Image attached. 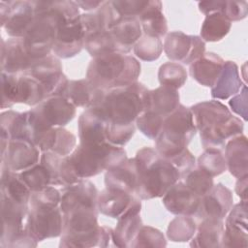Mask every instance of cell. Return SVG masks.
<instances>
[{
	"mask_svg": "<svg viewBox=\"0 0 248 248\" xmlns=\"http://www.w3.org/2000/svg\"><path fill=\"white\" fill-rule=\"evenodd\" d=\"M196 132L190 108L179 105L164 118L162 131L156 139V150L162 157L170 159L187 148Z\"/></svg>",
	"mask_w": 248,
	"mask_h": 248,
	"instance_id": "5b68a950",
	"label": "cell"
},
{
	"mask_svg": "<svg viewBox=\"0 0 248 248\" xmlns=\"http://www.w3.org/2000/svg\"><path fill=\"white\" fill-rule=\"evenodd\" d=\"M227 215L222 247H247V201L233 205Z\"/></svg>",
	"mask_w": 248,
	"mask_h": 248,
	"instance_id": "5bb4252c",
	"label": "cell"
},
{
	"mask_svg": "<svg viewBox=\"0 0 248 248\" xmlns=\"http://www.w3.org/2000/svg\"><path fill=\"white\" fill-rule=\"evenodd\" d=\"M136 164L139 172L137 196L140 200L163 197L181 177L170 160L162 157L156 149L143 147L138 151Z\"/></svg>",
	"mask_w": 248,
	"mask_h": 248,
	"instance_id": "6da1fadb",
	"label": "cell"
},
{
	"mask_svg": "<svg viewBox=\"0 0 248 248\" xmlns=\"http://www.w3.org/2000/svg\"><path fill=\"white\" fill-rule=\"evenodd\" d=\"M1 247H35L38 244L29 232V204H21L1 197Z\"/></svg>",
	"mask_w": 248,
	"mask_h": 248,
	"instance_id": "8992f818",
	"label": "cell"
},
{
	"mask_svg": "<svg viewBox=\"0 0 248 248\" xmlns=\"http://www.w3.org/2000/svg\"><path fill=\"white\" fill-rule=\"evenodd\" d=\"M225 160L230 172L236 178L248 175L247 138L241 134L226 142Z\"/></svg>",
	"mask_w": 248,
	"mask_h": 248,
	"instance_id": "83f0119b",
	"label": "cell"
},
{
	"mask_svg": "<svg viewBox=\"0 0 248 248\" xmlns=\"http://www.w3.org/2000/svg\"><path fill=\"white\" fill-rule=\"evenodd\" d=\"M31 190L20 178L19 173L1 163V197L21 204H29Z\"/></svg>",
	"mask_w": 248,
	"mask_h": 248,
	"instance_id": "e575fe53",
	"label": "cell"
},
{
	"mask_svg": "<svg viewBox=\"0 0 248 248\" xmlns=\"http://www.w3.org/2000/svg\"><path fill=\"white\" fill-rule=\"evenodd\" d=\"M179 94L176 89L161 85L148 92V109L167 117L179 107Z\"/></svg>",
	"mask_w": 248,
	"mask_h": 248,
	"instance_id": "8d00e7d4",
	"label": "cell"
},
{
	"mask_svg": "<svg viewBox=\"0 0 248 248\" xmlns=\"http://www.w3.org/2000/svg\"><path fill=\"white\" fill-rule=\"evenodd\" d=\"M61 193L53 186L46 187L40 191L31 193L29 208L58 207L60 205Z\"/></svg>",
	"mask_w": 248,
	"mask_h": 248,
	"instance_id": "f907efd6",
	"label": "cell"
},
{
	"mask_svg": "<svg viewBox=\"0 0 248 248\" xmlns=\"http://www.w3.org/2000/svg\"><path fill=\"white\" fill-rule=\"evenodd\" d=\"M69 158L77 174L84 179L120 165L127 159V155L123 147L106 141L79 143Z\"/></svg>",
	"mask_w": 248,
	"mask_h": 248,
	"instance_id": "277c9868",
	"label": "cell"
},
{
	"mask_svg": "<svg viewBox=\"0 0 248 248\" xmlns=\"http://www.w3.org/2000/svg\"><path fill=\"white\" fill-rule=\"evenodd\" d=\"M28 229L36 241L61 235L63 213L60 207L29 208Z\"/></svg>",
	"mask_w": 248,
	"mask_h": 248,
	"instance_id": "8fae6325",
	"label": "cell"
},
{
	"mask_svg": "<svg viewBox=\"0 0 248 248\" xmlns=\"http://www.w3.org/2000/svg\"><path fill=\"white\" fill-rule=\"evenodd\" d=\"M35 17L33 1H11L10 12L2 27L12 38H22Z\"/></svg>",
	"mask_w": 248,
	"mask_h": 248,
	"instance_id": "44dd1931",
	"label": "cell"
},
{
	"mask_svg": "<svg viewBox=\"0 0 248 248\" xmlns=\"http://www.w3.org/2000/svg\"><path fill=\"white\" fill-rule=\"evenodd\" d=\"M116 11L122 17H137L141 14L148 1L142 0H122L111 1Z\"/></svg>",
	"mask_w": 248,
	"mask_h": 248,
	"instance_id": "db71d44e",
	"label": "cell"
},
{
	"mask_svg": "<svg viewBox=\"0 0 248 248\" xmlns=\"http://www.w3.org/2000/svg\"><path fill=\"white\" fill-rule=\"evenodd\" d=\"M201 198L184 182L178 181L163 196V203L172 214L194 216L200 206Z\"/></svg>",
	"mask_w": 248,
	"mask_h": 248,
	"instance_id": "9a60e30c",
	"label": "cell"
},
{
	"mask_svg": "<svg viewBox=\"0 0 248 248\" xmlns=\"http://www.w3.org/2000/svg\"><path fill=\"white\" fill-rule=\"evenodd\" d=\"M138 19L144 35L160 39L167 34L168 24L162 13L161 1H148L144 10L138 16Z\"/></svg>",
	"mask_w": 248,
	"mask_h": 248,
	"instance_id": "836d02e7",
	"label": "cell"
},
{
	"mask_svg": "<svg viewBox=\"0 0 248 248\" xmlns=\"http://www.w3.org/2000/svg\"><path fill=\"white\" fill-rule=\"evenodd\" d=\"M199 9L205 16L212 13H221L231 22L243 19L248 14L246 1H202L199 3Z\"/></svg>",
	"mask_w": 248,
	"mask_h": 248,
	"instance_id": "f35d334b",
	"label": "cell"
},
{
	"mask_svg": "<svg viewBox=\"0 0 248 248\" xmlns=\"http://www.w3.org/2000/svg\"><path fill=\"white\" fill-rule=\"evenodd\" d=\"M247 86L246 84H244L241 89L240 92L235 94L230 101H229V105L232 108V110L236 113L237 115H239L240 117L243 118V120H247Z\"/></svg>",
	"mask_w": 248,
	"mask_h": 248,
	"instance_id": "9f6ffc18",
	"label": "cell"
},
{
	"mask_svg": "<svg viewBox=\"0 0 248 248\" xmlns=\"http://www.w3.org/2000/svg\"><path fill=\"white\" fill-rule=\"evenodd\" d=\"M243 129V122L238 117L232 115L201 132L202 144L204 148L221 149L229 140L241 135Z\"/></svg>",
	"mask_w": 248,
	"mask_h": 248,
	"instance_id": "ffe728a7",
	"label": "cell"
},
{
	"mask_svg": "<svg viewBox=\"0 0 248 248\" xmlns=\"http://www.w3.org/2000/svg\"><path fill=\"white\" fill-rule=\"evenodd\" d=\"M104 1H92V0H85V1H76L77 5L80 7L84 11H95L97 10Z\"/></svg>",
	"mask_w": 248,
	"mask_h": 248,
	"instance_id": "680465c9",
	"label": "cell"
},
{
	"mask_svg": "<svg viewBox=\"0 0 248 248\" xmlns=\"http://www.w3.org/2000/svg\"><path fill=\"white\" fill-rule=\"evenodd\" d=\"M35 59L26 50L22 38L1 40V70L7 74H23Z\"/></svg>",
	"mask_w": 248,
	"mask_h": 248,
	"instance_id": "2e32d148",
	"label": "cell"
},
{
	"mask_svg": "<svg viewBox=\"0 0 248 248\" xmlns=\"http://www.w3.org/2000/svg\"><path fill=\"white\" fill-rule=\"evenodd\" d=\"M36 17L22 37L24 46L33 59L49 55L56 43L58 23L47 13L35 12Z\"/></svg>",
	"mask_w": 248,
	"mask_h": 248,
	"instance_id": "ba28073f",
	"label": "cell"
},
{
	"mask_svg": "<svg viewBox=\"0 0 248 248\" xmlns=\"http://www.w3.org/2000/svg\"><path fill=\"white\" fill-rule=\"evenodd\" d=\"M121 18L111 1H104L97 10L80 16L85 37L97 32L108 31Z\"/></svg>",
	"mask_w": 248,
	"mask_h": 248,
	"instance_id": "cb8c5ba5",
	"label": "cell"
},
{
	"mask_svg": "<svg viewBox=\"0 0 248 248\" xmlns=\"http://www.w3.org/2000/svg\"><path fill=\"white\" fill-rule=\"evenodd\" d=\"M232 203L233 198L231 190L218 183L201 198L200 206L194 216L199 221L203 219L223 220L232 207Z\"/></svg>",
	"mask_w": 248,
	"mask_h": 248,
	"instance_id": "4fadbf2b",
	"label": "cell"
},
{
	"mask_svg": "<svg viewBox=\"0 0 248 248\" xmlns=\"http://www.w3.org/2000/svg\"><path fill=\"white\" fill-rule=\"evenodd\" d=\"M77 138L63 127H52L39 138L36 146L42 152H53L60 156H69L76 148Z\"/></svg>",
	"mask_w": 248,
	"mask_h": 248,
	"instance_id": "d4e9b609",
	"label": "cell"
},
{
	"mask_svg": "<svg viewBox=\"0 0 248 248\" xmlns=\"http://www.w3.org/2000/svg\"><path fill=\"white\" fill-rule=\"evenodd\" d=\"M40 163L45 165L51 175L52 186H69L81 181L77 174L69 156H60L53 152H42Z\"/></svg>",
	"mask_w": 248,
	"mask_h": 248,
	"instance_id": "7402d4cb",
	"label": "cell"
},
{
	"mask_svg": "<svg viewBox=\"0 0 248 248\" xmlns=\"http://www.w3.org/2000/svg\"><path fill=\"white\" fill-rule=\"evenodd\" d=\"M106 90L95 86L87 78L69 80L62 97L68 99L75 107L90 108L98 105Z\"/></svg>",
	"mask_w": 248,
	"mask_h": 248,
	"instance_id": "484cf974",
	"label": "cell"
},
{
	"mask_svg": "<svg viewBox=\"0 0 248 248\" xmlns=\"http://www.w3.org/2000/svg\"><path fill=\"white\" fill-rule=\"evenodd\" d=\"M106 188L136 195L139 189V172L135 158L126 159L105 173Z\"/></svg>",
	"mask_w": 248,
	"mask_h": 248,
	"instance_id": "d6986e66",
	"label": "cell"
},
{
	"mask_svg": "<svg viewBox=\"0 0 248 248\" xmlns=\"http://www.w3.org/2000/svg\"><path fill=\"white\" fill-rule=\"evenodd\" d=\"M163 50L161 39L143 35L134 46V52L137 57L143 61H154L158 59Z\"/></svg>",
	"mask_w": 248,
	"mask_h": 248,
	"instance_id": "bcb514c9",
	"label": "cell"
},
{
	"mask_svg": "<svg viewBox=\"0 0 248 248\" xmlns=\"http://www.w3.org/2000/svg\"><path fill=\"white\" fill-rule=\"evenodd\" d=\"M141 202L138 198L127 211L117 220V225L112 230V241L117 247H131L140 229L142 226L140 218Z\"/></svg>",
	"mask_w": 248,
	"mask_h": 248,
	"instance_id": "ac0fdd59",
	"label": "cell"
},
{
	"mask_svg": "<svg viewBox=\"0 0 248 248\" xmlns=\"http://www.w3.org/2000/svg\"><path fill=\"white\" fill-rule=\"evenodd\" d=\"M231 26L232 22L221 13L208 14L201 28V38L203 42L220 41L229 33Z\"/></svg>",
	"mask_w": 248,
	"mask_h": 248,
	"instance_id": "ab89813d",
	"label": "cell"
},
{
	"mask_svg": "<svg viewBox=\"0 0 248 248\" xmlns=\"http://www.w3.org/2000/svg\"><path fill=\"white\" fill-rule=\"evenodd\" d=\"M139 197L113 189H104L98 194L97 209L102 214L118 219Z\"/></svg>",
	"mask_w": 248,
	"mask_h": 248,
	"instance_id": "f1b7e54d",
	"label": "cell"
},
{
	"mask_svg": "<svg viewBox=\"0 0 248 248\" xmlns=\"http://www.w3.org/2000/svg\"><path fill=\"white\" fill-rule=\"evenodd\" d=\"M225 61L213 52L204 53L201 58L190 65V75L200 84L212 87L222 69Z\"/></svg>",
	"mask_w": 248,
	"mask_h": 248,
	"instance_id": "f546056e",
	"label": "cell"
},
{
	"mask_svg": "<svg viewBox=\"0 0 248 248\" xmlns=\"http://www.w3.org/2000/svg\"><path fill=\"white\" fill-rule=\"evenodd\" d=\"M40 149L30 140L13 139L1 147V163L14 171L24 170L38 164Z\"/></svg>",
	"mask_w": 248,
	"mask_h": 248,
	"instance_id": "7c38bea8",
	"label": "cell"
},
{
	"mask_svg": "<svg viewBox=\"0 0 248 248\" xmlns=\"http://www.w3.org/2000/svg\"><path fill=\"white\" fill-rule=\"evenodd\" d=\"M47 98L44 86L28 74H19L16 85V103L37 106Z\"/></svg>",
	"mask_w": 248,
	"mask_h": 248,
	"instance_id": "74e56055",
	"label": "cell"
},
{
	"mask_svg": "<svg viewBox=\"0 0 248 248\" xmlns=\"http://www.w3.org/2000/svg\"><path fill=\"white\" fill-rule=\"evenodd\" d=\"M243 85L237 65L232 61H226L215 84L211 87V96L214 99L226 100L237 94Z\"/></svg>",
	"mask_w": 248,
	"mask_h": 248,
	"instance_id": "1f68e13d",
	"label": "cell"
},
{
	"mask_svg": "<svg viewBox=\"0 0 248 248\" xmlns=\"http://www.w3.org/2000/svg\"><path fill=\"white\" fill-rule=\"evenodd\" d=\"M168 160H170V163L176 168L181 179H183L188 172L194 170L196 165V159L194 155L188 150V148Z\"/></svg>",
	"mask_w": 248,
	"mask_h": 248,
	"instance_id": "11a10c76",
	"label": "cell"
},
{
	"mask_svg": "<svg viewBox=\"0 0 248 248\" xmlns=\"http://www.w3.org/2000/svg\"><path fill=\"white\" fill-rule=\"evenodd\" d=\"M158 78L161 85L177 90L185 83L187 72L182 65L175 62H168L160 67Z\"/></svg>",
	"mask_w": 248,
	"mask_h": 248,
	"instance_id": "ee69618b",
	"label": "cell"
},
{
	"mask_svg": "<svg viewBox=\"0 0 248 248\" xmlns=\"http://www.w3.org/2000/svg\"><path fill=\"white\" fill-rule=\"evenodd\" d=\"M85 32L80 18L58 27L56 43L52 51L59 58H70L78 54L84 46Z\"/></svg>",
	"mask_w": 248,
	"mask_h": 248,
	"instance_id": "e0dca14e",
	"label": "cell"
},
{
	"mask_svg": "<svg viewBox=\"0 0 248 248\" xmlns=\"http://www.w3.org/2000/svg\"><path fill=\"white\" fill-rule=\"evenodd\" d=\"M109 32L116 44L118 52L127 54L142 36V29L137 17H122Z\"/></svg>",
	"mask_w": 248,
	"mask_h": 248,
	"instance_id": "4dcf8cb0",
	"label": "cell"
},
{
	"mask_svg": "<svg viewBox=\"0 0 248 248\" xmlns=\"http://www.w3.org/2000/svg\"><path fill=\"white\" fill-rule=\"evenodd\" d=\"M247 176L237 178V182L235 184V193L242 201H247Z\"/></svg>",
	"mask_w": 248,
	"mask_h": 248,
	"instance_id": "6f0895ef",
	"label": "cell"
},
{
	"mask_svg": "<svg viewBox=\"0 0 248 248\" xmlns=\"http://www.w3.org/2000/svg\"><path fill=\"white\" fill-rule=\"evenodd\" d=\"M28 111L37 135L41 136L52 127H63L72 121L76 107L65 97L51 96Z\"/></svg>",
	"mask_w": 248,
	"mask_h": 248,
	"instance_id": "52a82bcc",
	"label": "cell"
},
{
	"mask_svg": "<svg viewBox=\"0 0 248 248\" xmlns=\"http://www.w3.org/2000/svg\"><path fill=\"white\" fill-rule=\"evenodd\" d=\"M183 179L184 183L200 197L207 194L214 185L212 176L200 168L192 170Z\"/></svg>",
	"mask_w": 248,
	"mask_h": 248,
	"instance_id": "681fc988",
	"label": "cell"
},
{
	"mask_svg": "<svg viewBox=\"0 0 248 248\" xmlns=\"http://www.w3.org/2000/svg\"><path fill=\"white\" fill-rule=\"evenodd\" d=\"M18 173L31 192L40 191L46 187L52 186L51 175L46 167L42 163H38Z\"/></svg>",
	"mask_w": 248,
	"mask_h": 248,
	"instance_id": "7bdbcfd3",
	"label": "cell"
},
{
	"mask_svg": "<svg viewBox=\"0 0 248 248\" xmlns=\"http://www.w3.org/2000/svg\"><path fill=\"white\" fill-rule=\"evenodd\" d=\"M166 245L165 236L159 230L141 226L131 247H165Z\"/></svg>",
	"mask_w": 248,
	"mask_h": 248,
	"instance_id": "816d5d0a",
	"label": "cell"
},
{
	"mask_svg": "<svg viewBox=\"0 0 248 248\" xmlns=\"http://www.w3.org/2000/svg\"><path fill=\"white\" fill-rule=\"evenodd\" d=\"M44 86L46 96H63L69 79L62 72V65L55 55L36 59L25 72Z\"/></svg>",
	"mask_w": 248,
	"mask_h": 248,
	"instance_id": "9c48e42d",
	"label": "cell"
},
{
	"mask_svg": "<svg viewBox=\"0 0 248 248\" xmlns=\"http://www.w3.org/2000/svg\"><path fill=\"white\" fill-rule=\"evenodd\" d=\"M198 168L213 177L223 173L227 169V164L220 149L205 148L198 158Z\"/></svg>",
	"mask_w": 248,
	"mask_h": 248,
	"instance_id": "f6af8a7d",
	"label": "cell"
},
{
	"mask_svg": "<svg viewBox=\"0 0 248 248\" xmlns=\"http://www.w3.org/2000/svg\"><path fill=\"white\" fill-rule=\"evenodd\" d=\"M135 131L136 127L134 123L117 124L107 122L105 128L106 141L110 144L122 147L132 139Z\"/></svg>",
	"mask_w": 248,
	"mask_h": 248,
	"instance_id": "7dc6e473",
	"label": "cell"
},
{
	"mask_svg": "<svg viewBox=\"0 0 248 248\" xmlns=\"http://www.w3.org/2000/svg\"><path fill=\"white\" fill-rule=\"evenodd\" d=\"M60 193L61 201L59 207L62 213L78 205L97 207L99 193L95 185L88 180L82 179L78 183L65 186L60 190Z\"/></svg>",
	"mask_w": 248,
	"mask_h": 248,
	"instance_id": "603a6c76",
	"label": "cell"
},
{
	"mask_svg": "<svg viewBox=\"0 0 248 248\" xmlns=\"http://www.w3.org/2000/svg\"><path fill=\"white\" fill-rule=\"evenodd\" d=\"M164 117L152 110H145L136 119L139 130L150 140H156L163 128Z\"/></svg>",
	"mask_w": 248,
	"mask_h": 248,
	"instance_id": "c3c4849f",
	"label": "cell"
},
{
	"mask_svg": "<svg viewBox=\"0 0 248 248\" xmlns=\"http://www.w3.org/2000/svg\"><path fill=\"white\" fill-rule=\"evenodd\" d=\"M84 47L93 58L118 52V48L109 30L86 36L84 39Z\"/></svg>",
	"mask_w": 248,
	"mask_h": 248,
	"instance_id": "60d3db41",
	"label": "cell"
},
{
	"mask_svg": "<svg viewBox=\"0 0 248 248\" xmlns=\"http://www.w3.org/2000/svg\"><path fill=\"white\" fill-rule=\"evenodd\" d=\"M163 49L171 61L191 65L204 54L205 44L199 36L173 31L167 35Z\"/></svg>",
	"mask_w": 248,
	"mask_h": 248,
	"instance_id": "30bf717a",
	"label": "cell"
},
{
	"mask_svg": "<svg viewBox=\"0 0 248 248\" xmlns=\"http://www.w3.org/2000/svg\"><path fill=\"white\" fill-rule=\"evenodd\" d=\"M140 74V64L135 57L113 52L94 57L88 65L86 78L95 86L109 90L136 82Z\"/></svg>",
	"mask_w": 248,
	"mask_h": 248,
	"instance_id": "3957f363",
	"label": "cell"
},
{
	"mask_svg": "<svg viewBox=\"0 0 248 248\" xmlns=\"http://www.w3.org/2000/svg\"><path fill=\"white\" fill-rule=\"evenodd\" d=\"M149 90L140 82L106 90L93 108L106 122L131 124L148 109Z\"/></svg>",
	"mask_w": 248,
	"mask_h": 248,
	"instance_id": "7a4b0ae2",
	"label": "cell"
},
{
	"mask_svg": "<svg viewBox=\"0 0 248 248\" xmlns=\"http://www.w3.org/2000/svg\"><path fill=\"white\" fill-rule=\"evenodd\" d=\"M19 74L1 73V88H2V102L1 108H11L16 104V85Z\"/></svg>",
	"mask_w": 248,
	"mask_h": 248,
	"instance_id": "f5cc1de1",
	"label": "cell"
},
{
	"mask_svg": "<svg viewBox=\"0 0 248 248\" xmlns=\"http://www.w3.org/2000/svg\"><path fill=\"white\" fill-rule=\"evenodd\" d=\"M190 110L196 129L200 133L232 115L224 104L216 100L196 104L190 108Z\"/></svg>",
	"mask_w": 248,
	"mask_h": 248,
	"instance_id": "4316f807",
	"label": "cell"
},
{
	"mask_svg": "<svg viewBox=\"0 0 248 248\" xmlns=\"http://www.w3.org/2000/svg\"><path fill=\"white\" fill-rule=\"evenodd\" d=\"M196 231L197 223L192 216L178 215L170 222L167 236L173 242H185L193 238Z\"/></svg>",
	"mask_w": 248,
	"mask_h": 248,
	"instance_id": "b9f144b4",
	"label": "cell"
},
{
	"mask_svg": "<svg viewBox=\"0 0 248 248\" xmlns=\"http://www.w3.org/2000/svg\"><path fill=\"white\" fill-rule=\"evenodd\" d=\"M106 123L93 108H86L78 117L79 143L106 142Z\"/></svg>",
	"mask_w": 248,
	"mask_h": 248,
	"instance_id": "d6a6232c",
	"label": "cell"
},
{
	"mask_svg": "<svg viewBox=\"0 0 248 248\" xmlns=\"http://www.w3.org/2000/svg\"><path fill=\"white\" fill-rule=\"evenodd\" d=\"M224 233L223 220L203 219L197 226V231L190 243L191 247L217 248L222 247Z\"/></svg>",
	"mask_w": 248,
	"mask_h": 248,
	"instance_id": "d590c367",
	"label": "cell"
}]
</instances>
